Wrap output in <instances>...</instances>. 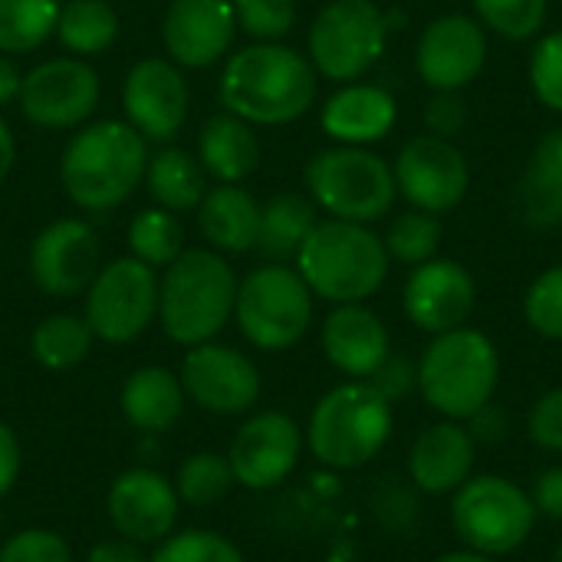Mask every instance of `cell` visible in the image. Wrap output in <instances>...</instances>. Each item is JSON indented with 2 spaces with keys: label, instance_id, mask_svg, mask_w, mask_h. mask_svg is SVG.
<instances>
[{
  "label": "cell",
  "instance_id": "cell-1",
  "mask_svg": "<svg viewBox=\"0 0 562 562\" xmlns=\"http://www.w3.org/2000/svg\"><path fill=\"white\" fill-rule=\"evenodd\" d=\"M316 92L319 72L286 43H250L221 76V105L250 125H290L313 109Z\"/></svg>",
  "mask_w": 562,
  "mask_h": 562
},
{
  "label": "cell",
  "instance_id": "cell-2",
  "mask_svg": "<svg viewBox=\"0 0 562 562\" xmlns=\"http://www.w3.org/2000/svg\"><path fill=\"white\" fill-rule=\"evenodd\" d=\"M148 142L128 122L105 119L79 128L59 158L69 201L82 211H112L145 181Z\"/></svg>",
  "mask_w": 562,
  "mask_h": 562
},
{
  "label": "cell",
  "instance_id": "cell-3",
  "mask_svg": "<svg viewBox=\"0 0 562 562\" xmlns=\"http://www.w3.org/2000/svg\"><path fill=\"white\" fill-rule=\"evenodd\" d=\"M296 270L313 296L342 306L372 300L389 280V250L382 234L356 221H316L296 254Z\"/></svg>",
  "mask_w": 562,
  "mask_h": 562
},
{
  "label": "cell",
  "instance_id": "cell-4",
  "mask_svg": "<svg viewBox=\"0 0 562 562\" xmlns=\"http://www.w3.org/2000/svg\"><path fill=\"white\" fill-rule=\"evenodd\" d=\"M395 431V405L372 382L349 379L329 389L306 422V448L329 471H359L375 461Z\"/></svg>",
  "mask_w": 562,
  "mask_h": 562
},
{
  "label": "cell",
  "instance_id": "cell-5",
  "mask_svg": "<svg viewBox=\"0 0 562 562\" xmlns=\"http://www.w3.org/2000/svg\"><path fill=\"white\" fill-rule=\"evenodd\" d=\"M501 385V349L474 326L431 336L418 359V395L448 422H468L494 402Z\"/></svg>",
  "mask_w": 562,
  "mask_h": 562
},
{
  "label": "cell",
  "instance_id": "cell-6",
  "mask_svg": "<svg viewBox=\"0 0 562 562\" xmlns=\"http://www.w3.org/2000/svg\"><path fill=\"white\" fill-rule=\"evenodd\" d=\"M237 303V273L217 250H181L158 280V319L171 342H211L231 319Z\"/></svg>",
  "mask_w": 562,
  "mask_h": 562
},
{
  "label": "cell",
  "instance_id": "cell-7",
  "mask_svg": "<svg viewBox=\"0 0 562 562\" xmlns=\"http://www.w3.org/2000/svg\"><path fill=\"white\" fill-rule=\"evenodd\" d=\"M530 491L504 474H474L451 494V527L464 550L491 560L510 557L537 530Z\"/></svg>",
  "mask_w": 562,
  "mask_h": 562
},
{
  "label": "cell",
  "instance_id": "cell-8",
  "mask_svg": "<svg viewBox=\"0 0 562 562\" xmlns=\"http://www.w3.org/2000/svg\"><path fill=\"white\" fill-rule=\"evenodd\" d=\"M306 188L329 217L356 224L382 221L398 198L392 165L359 145L316 151L306 165Z\"/></svg>",
  "mask_w": 562,
  "mask_h": 562
},
{
  "label": "cell",
  "instance_id": "cell-9",
  "mask_svg": "<svg viewBox=\"0 0 562 562\" xmlns=\"http://www.w3.org/2000/svg\"><path fill=\"white\" fill-rule=\"evenodd\" d=\"M313 290L290 263H263L237 283L234 319L263 352L293 349L313 326Z\"/></svg>",
  "mask_w": 562,
  "mask_h": 562
},
{
  "label": "cell",
  "instance_id": "cell-10",
  "mask_svg": "<svg viewBox=\"0 0 562 562\" xmlns=\"http://www.w3.org/2000/svg\"><path fill=\"white\" fill-rule=\"evenodd\" d=\"M389 13L372 0H329L310 23L306 56L323 79H362L389 46Z\"/></svg>",
  "mask_w": 562,
  "mask_h": 562
},
{
  "label": "cell",
  "instance_id": "cell-11",
  "mask_svg": "<svg viewBox=\"0 0 562 562\" xmlns=\"http://www.w3.org/2000/svg\"><path fill=\"white\" fill-rule=\"evenodd\" d=\"M82 316L92 336L109 346L138 339L158 316V273L132 254L109 260L86 290Z\"/></svg>",
  "mask_w": 562,
  "mask_h": 562
},
{
  "label": "cell",
  "instance_id": "cell-12",
  "mask_svg": "<svg viewBox=\"0 0 562 562\" xmlns=\"http://www.w3.org/2000/svg\"><path fill=\"white\" fill-rule=\"evenodd\" d=\"M392 175L398 198L435 217L458 211L471 191V165L464 151L451 138L431 132H422L402 145Z\"/></svg>",
  "mask_w": 562,
  "mask_h": 562
},
{
  "label": "cell",
  "instance_id": "cell-13",
  "mask_svg": "<svg viewBox=\"0 0 562 562\" xmlns=\"http://www.w3.org/2000/svg\"><path fill=\"white\" fill-rule=\"evenodd\" d=\"M102 86L79 56H56L33 66L20 86V112L40 128H76L99 105Z\"/></svg>",
  "mask_w": 562,
  "mask_h": 562
},
{
  "label": "cell",
  "instance_id": "cell-14",
  "mask_svg": "<svg viewBox=\"0 0 562 562\" xmlns=\"http://www.w3.org/2000/svg\"><path fill=\"white\" fill-rule=\"evenodd\" d=\"M487 30L477 16H435L415 43V69L431 92H464L487 66Z\"/></svg>",
  "mask_w": 562,
  "mask_h": 562
},
{
  "label": "cell",
  "instance_id": "cell-15",
  "mask_svg": "<svg viewBox=\"0 0 562 562\" xmlns=\"http://www.w3.org/2000/svg\"><path fill=\"white\" fill-rule=\"evenodd\" d=\"M178 379L184 395L211 415H244L263 392L260 369L244 352L214 339L188 349Z\"/></svg>",
  "mask_w": 562,
  "mask_h": 562
},
{
  "label": "cell",
  "instance_id": "cell-16",
  "mask_svg": "<svg viewBox=\"0 0 562 562\" xmlns=\"http://www.w3.org/2000/svg\"><path fill=\"white\" fill-rule=\"evenodd\" d=\"M303 445H306L303 428L290 415H283V412L250 415L237 428V435L227 448L234 481L247 491L280 487L296 471Z\"/></svg>",
  "mask_w": 562,
  "mask_h": 562
},
{
  "label": "cell",
  "instance_id": "cell-17",
  "mask_svg": "<svg viewBox=\"0 0 562 562\" xmlns=\"http://www.w3.org/2000/svg\"><path fill=\"white\" fill-rule=\"evenodd\" d=\"M477 306V283L471 270L451 257H431L412 267L402 286V310L408 323L428 336L468 326Z\"/></svg>",
  "mask_w": 562,
  "mask_h": 562
},
{
  "label": "cell",
  "instance_id": "cell-18",
  "mask_svg": "<svg viewBox=\"0 0 562 562\" xmlns=\"http://www.w3.org/2000/svg\"><path fill=\"white\" fill-rule=\"evenodd\" d=\"M105 510L122 540L151 547L175 533L181 497L165 474L151 468H128L112 481Z\"/></svg>",
  "mask_w": 562,
  "mask_h": 562
},
{
  "label": "cell",
  "instance_id": "cell-19",
  "mask_svg": "<svg viewBox=\"0 0 562 562\" xmlns=\"http://www.w3.org/2000/svg\"><path fill=\"white\" fill-rule=\"evenodd\" d=\"M122 109L145 142H168L188 119V82L181 66L148 56L138 59L122 82Z\"/></svg>",
  "mask_w": 562,
  "mask_h": 562
},
{
  "label": "cell",
  "instance_id": "cell-20",
  "mask_svg": "<svg viewBox=\"0 0 562 562\" xmlns=\"http://www.w3.org/2000/svg\"><path fill=\"white\" fill-rule=\"evenodd\" d=\"M99 273V237L92 224L63 217L46 224L30 247V277L46 296H76Z\"/></svg>",
  "mask_w": 562,
  "mask_h": 562
},
{
  "label": "cell",
  "instance_id": "cell-21",
  "mask_svg": "<svg viewBox=\"0 0 562 562\" xmlns=\"http://www.w3.org/2000/svg\"><path fill=\"white\" fill-rule=\"evenodd\" d=\"M237 36L234 0H171L161 40L175 66L207 69L231 53Z\"/></svg>",
  "mask_w": 562,
  "mask_h": 562
},
{
  "label": "cell",
  "instance_id": "cell-22",
  "mask_svg": "<svg viewBox=\"0 0 562 562\" xmlns=\"http://www.w3.org/2000/svg\"><path fill=\"white\" fill-rule=\"evenodd\" d=\"M319 342H323L326 362L336 372H342L346 379H362V382H369L375 369L392 356L389 326L366 303L333 306V313L323 319Z\"/></svg>",
  "mask_w": 562,
  "mask_h": 562
},
{
  "label": "cell",
  "instance_id": "cell-23",
  "mask_svg": "<svg viewBox=\"0 0 562 562\" xmlns=\"http://www.w3.org/2000/svg\"><path fill=\"white\" fill-rule=\"evenodd\" d=\"M477 441L464 422H435L428 425L408 451V481L425 497H451L468 477H474Z\"/></svg>",
  "mask_w": 562,
  "mask_h": 562
},
{
  "label": "cell",
  "instance_id": "cell-24",
  "mask_svg": "<svg viewBox=\"0 0 562 562\" xmlns=\"http://www.w3.org/2000/svg\"><path fill=\"white\" fill-rule=\"evenodd\" d=\"M398 122V102L385 86L375 82H342L319 112L323 132L336 145H359L369 148L382 142Z\"/></svg>",
  "mask_w": 562,
  "mask_h": 562
},
{
  "label": "cell",
  "instance_id": "cell-25",
  "mask_svg": "<svg viewBox=\"0 0 562 562\" xmlns=\"http://www.w3.org/2000/svg\"><path fill=\"white\" fill-rule=\"evenodd\" d=\"M198 227L207 244L221 254H247L260 234V201L240 184L207 188L198 204Z\"/></svg>",
  "mask_w": 562,
  "mask_h": 562
},
{
  "label": "cell",
  "instance_id": "cell-26",
  "mask_svg": "<svg viewBox=\"0 0 562 562\" xmlns=\"http://www.w3.org/2000/svg\"><path fill=\"white\" fill-rule=\"evenodd\" d=\"M198 158L221 184H240L260 165V138L250 122L237 119L234 112H217L201 125Z\"/></svg>",
  "mask_w": 562,
  "mask_h": 562
},
{
  "label": "cell",
  "instance_id": "cell-27",
  "mask_svg": "<svg viewBox=\"0 0 562 562\" xmlns=\"http://www.w3.org/2000/svg\"><path fill=\"white\" fill-rule=\"evenodd\" d=\"M184 402H188V395L181 389V379L161 366L135 369L125 379L122 395H119L125 422L145 435H161V431L175 428L184 412Z\"/></svg>",
  "mask_w": 562,
  "mask_h": 562
},
{
  "label": "cell",
  "instance_id": "cell-28",
  "mask_svg": "<svg viewBox=\"0 0 562 562\" xmlns=\"http://www.w3.org/2000/svg\"><path fill=\"white\" fill-rule=\"evenodd\" d=\"M145 188H148L151 201L171 214L198 211V204L207 194V171L198 155L168 145V148H158L155 155H148Z\"/></svg>",
  "mask_w": 562,
  "mask_h": 562
},
{
  "label": "cell",
  "instance_id": "cell-29",
  "mask_svg": "<svg viewBox=\"0 0 562 562\" xmlns=\"http://www.w3.org/2000/svg\"><path fill=\"white\" fill-rule=\"evenodd\" d=\"M316 227V204L303 194H273L267 204H260V234L257 247L270 263H290L296 260L303 240Z\"/></svg>",
  "mask_w": 562,
  "mask_h": 562
},
{
  "label": "cell",
  "instance_id": "cell-30",
  "mask_svg": "<svg viewBox=\"0 0 562 562\" xmlns=\"http://www.w3.org/2000/svg\"><path fill=\"white\" fill-rule=\"evenodd\" d=\"M59 43L76 56H95L119 36V13L105 0H66L56 16Z\"/></svg>",
  "mask_w": 562,
  "mask_h": 562
},
{
  "label": "cell",
  "instance_id": "cell-31",
  "mask_svg": "<svg viewBox=\"0 0 562 562\" xmlns=\"http://www.w3.org/2000/svg\"><path fill=\"white\" fill-rule=\"evenodd\" d=\"M92 342H95V336H92L86 316H76V313H53L30 336L33 359L49 372L76 369L89 356Z\"/></svg>",
  "mask_w": 562,
  "mask_h": 562
},
{
  "label": "cell",
  "instance_id": "cell-32",
  "mask_svg": "<svg viewBox=\"0 0 562 562\" xmlns=\"http://www.w3.org/2000/svg\"><path fill=\"white\" fill-rule=\"evenodd\" d=\"M125 244L135 260L148 263L151 270H158V267L165 270L184 250V227H181L178 214H171L165 207H148L132 217Z\"/></svg>",
  "mask_w": 562,
  "mask_h": 562
},
{
  "label": "cell",
  "instance_id": "cell-33",
  "mask_svg": "<svg viewBox=\"0 0 562 562\" xmlns=\"http://www.w3.org/2000/svg\"><path fill=\"white\" fill-rule=\"evenodd\" d=\"M59 0H0V53H30L56 33Z\"/></svg>",
  "mask_w": 562,
  "mask_h": 562
},
{
  "label": "cell",
  "instance_id": "cell-34",
  "mask_svg": "<svg viewBox=\"0 0 562 562\" xmlns=\"http://www.w3.org/2000/svg\"><path fill=\"white\" fill-rule=\"evenodd\" d=\"M441 217L408 207L402 214L392 217L389 231L382 234V244L389 250V260L405 263V267H418L431 257H438L441 247Z\"/></svg>",
  "mask_w": 562,
  "mask_h": 562
},
{
  "label": "cell",
  "instance_id": "cell-35",
  "mask_svg": "<svg viewBox=\"0 0 562 562\" xmlns=\"http://www.w3.org/2000/svg\"><path fill=\"white\" fill-rule=\"evenodd\" d=\"M234 471L227 454L217 451H198L191 458H184V464L178 468L175 477V491L181 497V504L191 507H211L221 497H227V491L234 487Z\"/></svg>",
  "mask_w": 562,
  "mask_h": 562
},
{
  "label": "cell",
  "instance_id": "cell-36",
  "mask_svg": "<svg viewBox=\"0 0 562 562\" xmlns=\"http://www.w3.org/2000/svg\"><path fill=\"white\" fill-rule=\"evenodd\" d=\"M471 3L487 33H497L514 43L533 40L543 30L550 10V0H471Z\"/></svg>",
  "mask_w": 562,
  "mask_h": 562
},
{
  "label": "cell",
  "instance_id": "cell-37",
  "mask_svg": "<svg viewBox=\"0 0 562 562\" xmlns=\"http://www.w3.org/2000/svg\"><path fill=\"white\" fill-rule=\"evenodd\" d=\"M422 497L425 494L408 477L405 481L402 477H385V481L375 484L369 507H372V517L379 520L382 530H389V533H412V530H418L422 514H425Z\"/></svg>",
  "mask_w": 562,
  "mask_h": 562
},
{
  "label": "cell",
  "instance_id": "cell-38",
  "mask_svg": "<svg viewBox=\"0 0 562 562\" xmlns=\"http://www.w3.org/2000/svg\"><path fill=\"white\" fill-rule=\"evenodd\" d=\"M517 217L533 231H553L562 224V181L533 168H524L517 184Z\"/></svg>",
  "mask_w": 562,
  "mask_h": 562
},
{
  "label": "cell",
  "instance_id": "cell-39",
  "mask_svg": "<svg viewBox=\"0 0 562 562\" xmlns=\"http://www.w3.org/2000/svg\"><path fill=\"white\" fill-rule=\"evenodd\" d=\"M527 326L550 342H562V263L543 270L524 293Z\"/></svg>",
  "mask_w": 562,
  "mask_h": 562
},
{
  "label": "cell",
  "instance_id": "cell-40",
  "mask_svg": "<svg viewBox=\"0 0 562 562\" xmlns=\"http://www.w3.org/2000/svg\"><path fill=\"white\" fill-rule=\"evenodd\" d=\"M151 562H244V553L217 530H181L158 543Z\"/></svg>",
  "mask_w": 562,
  "mask_h": 562
},
{
  "label": "cell",
  "instance_id": "cell-41",
  "mask_svg": "<svg viewBox=\"0 0 562 562\" xmlns=\"http://www.w3.org/2000/svg\"><path fill=\"white\" fill-rule=\"evenodd\" d=\"M237 30L257 43H280L296 23L293 0H234Z\"/></svg>",
  "mask_w": 562,
  "mask_h": 562
},
{
  "label": "cell",
  "instance_id": "cell-42",
  "mask_svg": "<svg viewBox=\"0 0 562 562\" xmlns=\"http://www.w3.org/2000/svg\"><path fill=\"white\" fill-rule=\"evenodd\" d=\"M530 89L533 95L562 115V30L543 33L530 56Z\"/></svg>",
  "mask_w": 562,
  "mask_h": 562
},
{
  "label": "cell",
  "instance_id": "cell-43",
  "mask_svg": "<svg viewBox=\"0 0 562 562\" xmlns=\"http://www.w3.org/2000/svg\"><path fill=\"white\" fill-rule=\"evenodd\" d=\"M0 562H72V550L59 533L30 527L3 540Z\"/></svg>",
  "mask_w": 562,
  "mask_h": 562
},
{
  "label": "cell",
  "instance_id": "cell-44",
  "mask_svg": "<svg viewBox=\"0 0 562 562\" xmlns=\"http://www.w3.org/2000/svg\"><path fill=\"white\" fill-rule=\"evenodd\" d=\"M527 438L547 454H562V385L543 392L527 412Z\"/></svg>",
  "mask_w": 562,
  "mask_h": 562
},
{
  "label": "cell",
  "instance_id": "cell-45",
  "mask_svg": "<svg viewBox=\"0 0 562 562\" xmlns=\"http://www.w3.org/2000/svg\"><path fill=\"white\" fill-rule=\"evenodd\" d=\"M369 382L379 389V395H382L385 402L398 405V402H405L412 392H418V362H412V359L392 352V356L375 369V375H372Z\"/></svg>",
  "mask_w": 562,
  "mask_h": 562
},
{
  "label": "cell",
  "instance_id": "cell-46",
  "mask_svg": "<svg viewBox=\"0 0 562 562\" xmlns=\"http://www.w3.org/2000/svg\"><path fill=\"white\" fill-rule=\"evenodd\" d=\"M468 122V105L461 99V92H435L425 105V125L431 135L441 138H454Z\"/></svg>",
  "mask_w": 562,
  "mask_h": 562
},
{
  "label": "cell",
  "instance_id": "cell-47",
  "mask_svg": "<svg viewBox=\"0 0 562 562\" xmlns=\"http://www.w3.org/2000/svg\"><path fill=\"white\" fill-rule=\"evenodd\" d=\"M530 501L537 507V517H547L562 524V464L540 471L530 484Z\"/></svg>",
  "mask_w": 562,
  "mask_h": 562
},
{
  "label": "cell",
  "instance_id": "cell-48",
  "mask_svg": "<svg viewBox=\"0 0 562 562\" xmlns=\"http://www.w3.org/2000/svg\"><path fill=\"white\" fill-rule=\"evenodd\" d=\"M464 425H468L471 438L477 441V448L481 445H501L507 438V431H510V418H507V412L497 402H491L481 412H474Z\"/></svg>",
  "mask_w": 562,
  "mask_h": 562
},
{
  "label": "cell",
  "instance_id": "cell-49",
  "mask_svg": "<svg viewBox=\"0 0 562 562\" xmlns=\"http://www.w3.org/2000/svg\"><path fill=\"white\" fill-rule=\"evenodd\" d=\"M20 468H23V448H20V438L13 435L10 425L0 422V497L10 494V487L16 484L20 477Z\"/></svg>",
  "mask_w": 562,
  "mask_h": 562
},
{
  "label": "cell",
  "instance_id": "cell-50",
  "mask_svg": "<svg viewBox=\"0 0 562 562\" xmlns=\"http://www.w3.org/2000/svg\"><path fill=\"white\" fill-rule=\"evenodd\" d=\"M527 168H533V171H540V175H547V178H553V181H562V128L547 132V135L537 142V148H533Z\"/></svg>",
  "mask_w": 562,
  "mask_h": 562
},
{
  "label": "cell",
  "instance_id": "cell-51",
  "mask_svg": "<svg viewBox=\"0 0 562 562\" xmlns=\"http://www.w3.org/2000/svg\"><path fill=\"white\" fill-rule=\"evenodd\" d=\"M86 562H151V557L142 553L138 543L128 540H102L89 550Z\"/></svg>",
  "mask_w": 562,
  "mask_h": 562
},
{
  "label": "cell",
  "instance_id": "cell-52",
  "mask_svg": "<svg viewBox=\"0 0 562 562\" xmlns=\"http://www.w3.org/2000/svg\"><path fill=\"white\" fill-rule=\"evenodd\" d=\"M20 86H23V72L7 53H0V109L20 99Z\"/></svg>",
  "mask_w": 562,
  "mask_h": 562
},
{
  "label": "cell",
  "instance_id": "cell-53",
  "mask_svg": "<svg viewBox=\"0 0 562 562\" xmlns=\"http://www.w3.org/2000/svg\"><path fill=\"white\" fill-rule=\"evenodd\" d=\"M13 158H16V142H13L10 125L0 119V181H3V178H7V171L13 168Z\"/></svg>",
  "mask_w": 562,
  "mask_h": 562
},
{
  "label": "cell",
  "instance_id": "cell-54",
  "mask_svg": "<svg viewBox=\"0 0 562 562\" xmlns=\"http://www.w3.org/2000/svg\"><path fill=\"white\" fill-rule=\"evenodd\" d=\"M431 562H497V560H491V557H484V553H474V550H451V553L435 557Z\"/></svg>",
  "mask_w": 562,
  "mask_h": 562
},
{
  "label": "cell",
  "instance_id": "cell-55",
  "mask_svg": "<svg viewBox=\"0 0 562 562\" xmlns=\"http://www.w3.org/2000/svg\"><path fill=\"white\" fill-rule=\"evenodd\" d=\"M550 562H562V540H560V547L553 550V557H550Z\"/></svg>",
  "mask_w": 562,
  "mask_h": 562
}]
</instances>
